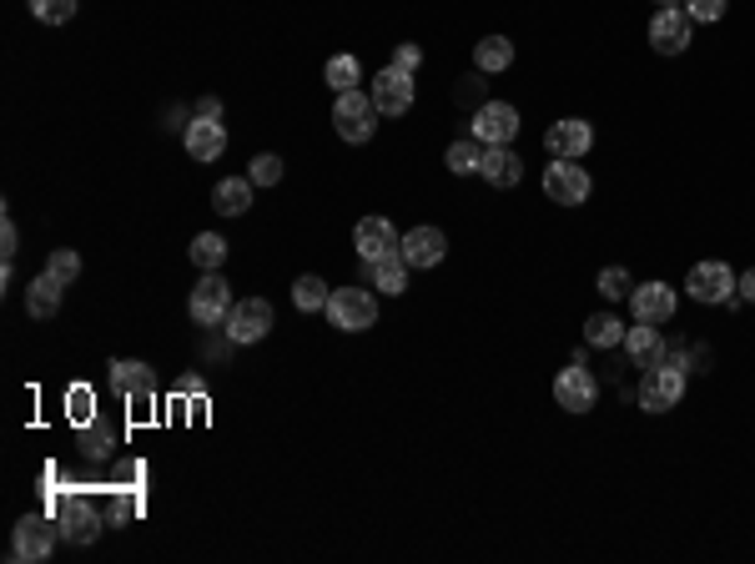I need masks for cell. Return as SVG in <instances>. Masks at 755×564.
Returning a JSON list of instances; mask_svg holds the SVG:
<instances>
[{
  "mask_svg": "<svg viewBox=\"0 0 755 564\" xmlns=\"http://www.w3.org/2000/svg\"><path fill=\"white\" fill-rule=\"evenodd\" d=\"M378 117H383V111L373 106V96L368 92H338V101H333V132H338L343 142H352V146L373 142Z\"/></svg>",
  "mask_w": 755,
  "mask_h": 564,
  "instance_id": "obj_1",
  "label": "cell"
},
{
  "mask_svg": "<svg viewBox=\"0 0 755 564\" xmlns=\"http://www.w3.org/2000/svg\"><path fill=\"white\" fill-rule=\"evenodd\" d=\"M685 398V368L680 363H650L639 373V408L645 413H670Z\"/></svg>",
  "mask_w": 755,
  "mask_h": 564,
  "instance_id": "obj_2",
  "label": "cell"
},
{
  "mask_svg": "<svg viewBox=\"0 0 755 564\" xmlns=\"http://www.w3.org/2000/svg\"><path fill=\"white\" fill-rule=\"evenodd\" d=\"M327 323L343 333H368L378 323V298L368 288H338L327 298Z\"/></svg>",
  "mask_w": 755,
  "mask_h": 564,
  "instance_id": "obj_3",
  "label": "cell"
},
{
  "mask_svg": "<svg viewBox=\"0 0 755 564\" xmlns=\"http://www.w3.org/2000/svg\"><path fill=\"white\" fill-rule=\"evenodd\" d=\"M187 313H192V323H202V328L227 323V313H232V288H227V277L221 273L202 277V283L192 288V298H187Z\"/></svg>",
  "mask_w": 755,
  "mask_h": 564,
  "instance_id": "obj_4",
  "label": "cell"
},
{
  "mask_svg": "<svg viewBox=\"0 0 755 564\" xmlns=\"http://www.w3.org/2000/svg\"><path fill=\"white\" fill-rule=\"evenodd\" d=\"M589 192H595V182H589V171L579 167V161H549V171H544V197L549 202L579 207V202H589Z\"/></svg>",
  "mask_w": 755,
  "mask_h": 564,
  "instance_id": "obj_5",
  "label": "cell"
},
{
  "mask_svg": "<svg viewBox=\"0 0 755 564\" xmlns=\"http://www.w3.org/2000/svg\"><path fill=\"white\" fill-rule=\"evenodd\" d=\"M56 539H61V525L56 519H46V514H26L21 525H15V539H11V550L21 564H36L46 560V554L56 550Z\"/></svg>",
  "mask_w": 755,
  "mask_h": 564,
  "instance_id": "obj_6",
  "label": "cell"
},
{
  "mask_svg": "<svg viewBox=\"0 0 755 564\" xmlns=\"http://www.w3.org/2000/svg\"><path fill=\"white\" fill-rule=\"evenodd\" d=\"M273 323H277V313L267 298H242V302H232V313H227L232 343H262L273 333Z\"/></svg>",
  "mask_w": 755,
  "mask_h": 564,
  "instance_id": "obj_7",
  "label": "cell"
},
{
  "mask_svg": "<svg viewBox=\"0 0 755 564\" xmlns=\"http://www.w3.org/2000/svg\"><path fill=\"white\" fill-rule=\"evenodd\" d=\"M514 136H519V111L508 101H483L479 111H474V142L514 146Z\"/></svg>",
  "mask_w": 755,
  "mask_h": 564,
  "instance_id": "obj_8",
  "label": "cell"
},
{
  "mask_svg": "<svg viewBox=\"0 0 755 564\" xmlns=\"http://www.w3.org/2000/svg\"><path fill=\"white\" fill-rule=\"evenodd\" d=\"M544 146L554 161H579L589 146H595V127H589L585 117H564L544 132Z\"/></svg>",
  "mask_w": 755,
  "mask_h": 564,
  "instance_id": "obj_9",
  "label": "cell"
},
{
  "mask_svg": "<svg viewBox=\"0 0 755 564\" xmlns=\"http://www.w3.org/2000/svg\"><path fill=\"white\" fill-rule=\"evenodd\" d=\"M554 404H560L564 413H589V408L599 404V383L589 379V368H579V358L554 379Z\"/></svg>",
  "mask_w": 755,
  "mask_h": 564,
  "instance_id": "obj_10",
  "label": "cell"
},
{
  "mask_svg": "<svg viewBox=\"0 0 755 564\" xmlns=\"http://www.w3.org/2000/svg\"><path fill=\"white\" fill-rule=\"evenodd\" d=\"M685 292H691L695 302H730L735 298V273H730L726 263H695L691 277H685Z\"/></svg>",
  "mask_w": 755,
  "mask_h": 564,
  "instance_id": "obj_11",
  "label": "cell"
},
{
  "mask_svg": "<svg viewBox=\"0 0 755 564\" xmlns=\"http://www.w3.org/2000/svg\"><path fill=\"white\" fill-rule=\"evenodd\" d=\"M373 106L383 111V117H404L408 106H414V76L408 71H398V67H383L373 76Z\"/></svg>",
  "mask_w": 755,
  "mask_h": 564,
  "instance_id": "obj_12",
  "label": "cell"
},
{
  "mask_svg": "<svg viewBox=\"0 0 755 564\" xmlns=\"http://www.w3.org/2000/svg\"><path fill=\"white\" fill-rule=\"evenodd\" d=\"M56 525H61V539H71V544H92L96 535H101V519H96V509L86 504V499H56Z\"/></svg>",
  "mask_w": 755,
  "mask_h": 564,
  "instance_id": "obj_13",
  "label": "cell"
},
{
  "mask_svg": "<svg viewBox=\"0 0 755 564\" xmlns=\"http://www.w3.org/2000/svg\"><path fill=\"white\" fill-rule=\"evenodd\" d=\"M650 46H655L660 56H680L685 46H691V15H685V5L655 11V21H650Z\"/></svg>",
  "mask_w": 755,
  "mask_h": 564,
  "instance_id": "obj_14",
  "label": "cell"
},
{
  "mask_svg": "<svg viewBox=\"0 0 755 564\" xmlns=\"http://www.w3.org/2000/svg\"><path fill=\"white\" fill-rule=\"evenodd\" d=\"M398 252H404L408 267H423V273H433V267L443 263V252H448V237H443L439 227H414V232H404Z\"/></svg>",
  "mask_w": 755,
  "mask_h": 564,
  "instance_id": "obj_15",
  "label": "cell"
},
{
  "mask_svg": "<svg viewBox=\"0 0 755 564\" xmlns=\"http://www.w3.org/2000/svg\"><path fill=\"white\" fill-rule=\"evenodd\" d=\"M630 302H635V323H655V328L675 323V288L670 283H639Z\"/></svg>",
  "mask_w": 755,
  "mask_h": 564,
  "instance_id": "obj_16",
  "label": "cell"
},
{
  "mask_svg": "<svg viewBox=\"0 0 755 564\" xmlns=\"http://www.w3.org/2000/svg\"><path fill=\"white\" fill-rule=\"evenodd\" d=\"M398 242H404V237L393 232L388 217H363V223L352 227V248H358L363 263H373V257H383V252H398Z\"/></svg>",
  "mask_w": 755,
  "mask_h": 564,
  "instance_id": "obj_17",
  "label": "cell"
},
{
  "mask_svg": "<svg viewBox=\"0 0 755 564\" xmlns=\"http://www.w3.org/2000/svg\"><path fill=\"white\" fill-rule=\"evenodd\" d=\"M182 142H187V152H192V161H217L221 152H227V127H221L217 117H196L182 132Z\"/></svg>",
  "mask_w": 755,
  "mask_h": 564,
  "instance_id": "obj_18",
  "label": "cell"
},
{
  "mask_svg": "<svg viewBox=\"0 0 755 564\" xmlns=\"http://www.w3.org/2000/svg\"><path fill=\"white\" fill-rule=\"evenodd\" d=\"M111 388H117L121 398H152L157 373H152V363H142V358H121V363H111Z\"/></svg>",
  "mask_w": 755,
  "mask_h": 564,
  "instance_id": "obj_19",
  "label": "cell"
},
{
  "mask_svg": "<svg viewBox=\"0 0 755 564\" xmlns=\"http://www.w3.org/2000/svg\"><path fill=\"white\" fill-rule=\"evenodd\" d=\"M479 177H483V182H489V187H519V177H524V161L514 157V146H483Z\"/></svg>",
  "mask_w": 755,
  "mask_h": 564,
  "instance_id": "obj_20",
  "label": "cell"
},
{
  "mask_svg": "<svg viewBox=\"0 0 755 564\" xmlns=\"http://www.w3.org/2000/svg\"><path fill=\"white\" fill-rule=\"evenodd\" d=\"M630 353V363H639V368H650V363H664V338H660V328L655 323H635V328H625V343H620Z\"/></svg>",
  "mask_w": 755,
  "mask_h": 564,
  "instance_id": "obj_21",
  "label": "cell"
},
{
  "mask_svg": "<svg viewBox=\"0 0 755 564\" xmlns=\"http://www.w3.org/2000/svg\"><path fill=\"white\" fill-rule=\"evenodd\" d=\"M368 267V283H373L378 292H388V298H398V292L408 288V263H404V252H383V257H373Z\"/></svg>",
  "mask_w": 755,
  "mask_h": 564,
  "instance_id": "obj_22",
  "label": "cell"
},
{
  "mask_svg": "<svg viewBox=\"0 0 755 564\" xmlns=\"http://www.w3.org/2000/svg\"><path fill=\"white\" fill-rule=\"evenodd\" d=\"M61 292H65V283H56L51 273H40L26 288V313L31 317H56L61 313Z\"/></svg>",
  "mask_w": 755,
  "mask_h": 564,
  "instance_id": "obj_23",
  "label": "cell"
},
{
  "mask_svg": "<svg viewBox=\"0 0 755 564\" xmlns=\"http://www.w3.org/2000/svg\"><path fill=\"white\" fill-rule=\"evenodd\" d=\"M212 207H217L221 217H242V212L252 207V177H227V182H217Z\"/></svg>",
  "mask_w": 755,
  "mask_h": 564,
  "instance_id": "obj_24",
  "label": "cell"
},
{
  "mask_svg": "<svg viewBox=\"0 0 755 564\" xmlns=\"http://www.w3.org/2000/svg\"><path fill=\"white\" fill-rule=\"evenodd\" d=\"M474 67L483 71V76H499V71L514 67V40L508 36H483L479 51H474Z\"/></svg>",
  "mask_w": 755,
  "mask_h": 564,
  "instance_id": "obj_25",
  "label": "cell"
},
{
  "mask_svg": "<svg viewBox=\"0 0 755 564\" xmlns=\"http://www.w3.org/2000/svg\"><path fill=\"white\" fill-rule=\"evenodd\" d=\"M327 298H333V288H327L323 277H298L292 283V302H298V313H327Z\"/></svg>",
  "mask_w": 755,
  "mask_h": 564,
  "instance_id": "obj_26",
  "label": "cell"
},
{
  "mask_svg": "<svg viewBox=\"0 0 755 564\" xmlns=\"http://www.w3.org/2000/svg\"><path fill=\"white\" fill-rule=\"evenodd\" d=\"M443 161H448V171L454 177H474L483 161V142H474V136H464V142H454L448 152H443Z\"/></svg>",
  "mask_w": 755,
  "mask_h": 564,
  "instance_id": "obj_27",
  "label": "cell"
},
{
  "mask_svg": "<svg viewBox=\"0 0 755 564\" xmlns=\"http://www.w3.org/2000/svg\"><path fill=\"white\" fill-rule=\"evenodd\" d=\"M585 338L595 343V348H620V343H625V323L614 313H595L585 323Z\"/></svg>",
  "mask_w": 755,
  "mask_h": 564,
  "instance_id": "obj_28",
  "label": "cell"
},
{
  "mask_svg": "<svg viewBox=\"0 0 755 564\" xmlns=\"http://www.w3.org/2000/svg\"><path fill=\"white\" fill-rule=\"evenodd\" d=\"M323 81L333 92H358V81H363V67H358V56H333L323 71Z\"/></svg>",
  "mask_w": 755,
  "mask_h": 564,
  "instance_id": "obj_29",
  "label": "cell"
},
{
  "mask_svg": "<svg viewBox=\"0 0 755 564\" xmlns=\"http://www.w3.org/2000/svg\"><path fill=\"white\" fill-rule=\"evenodd\" d=\"M192 263L202 267V273H217V267L227 263V242H221L217 232H202V237H192Z\"/></svg>",
  "mask_w": 755,
  "mask_h": 564,
  "instance_id": "obj_30",
  "label": "cell"
},
{
  "mask_svg": "<svg viewBox=\"0 0 755 564\" xmlns=\"http://www.w3.org/2000/svg\"><path fill=\"white\" fill-rule=\"evenodd\" d=\"M31 15L46 21V26H65L76 15V0H31Z\"/></svg>",
  "mask_w": 755,
  "mask_h": 564,
  "instance_id": "obj_31",
  "label": "cell"
},
{
  "mask_svg": "<svg viewBox=\"0 0 755 564\" xmlns=\"http://www.w3.org/2000/svg\"><path fill=\"white\" fill-rule=\"evenodd\" d=\"M46 273H51L56 283H65V288H71V283L81 277V257H76V252H65V248H56L51 257H46Z\"/></svg>",
  "mask_w": 755,
  "mask_h": 564,
  "instance_id": "obj_32",
  "label": "cell"
},
{
  "mask_svg": "<svg viewBox=\"0 0 755 564\" xmlns=\"http://www.w3.org/2000/svg\"><path fill=\"white\" fill-rule=\"evenodd\" d=\"M248 177H252V187H277V182H283V157H273V152L252 157Z\"/></svg>",
  "mask_w": 755,
  "mask_h": 564,
  "instance_id": "obj_33",
  "label": "cell"
},
{
  "mask_svg": "<svg viewBox=\"0 0 755 564\" xmlns=\"http://www.w3.org/2000/svg\"><path fill=\"white\" fill-rule=\"evenodd\" d=\"M599 292H604L610 302L630 298V292H635V288H630V273H625V267H604V273H599Z\"/></svg>",
  "mask_w": 755,
  "mask_h": 564,
  "instance_id": "obj_34",
  "label": "cell"
},
{
  "mask_svg": "<svg viewBox=\"0 0 755 564\" xmlns=\"http://www.w3.org/2000/svg\"><path fill=\"white\" fill-rule=\"evenodd\" d=\"M726 5L730 0H685V15H691V21H720Z\"/></svg>",
  "mask_w": 755,
  "mask_h": 564,
  "instance_id": "obj_35",
  "label": "cell"
},
{
  "mask_svg": "<svg viewBox=\"0 0 755 564\" xmlns=\"http://www.w3.org/2000/svg\"><path fill=\"white\" fill-rule=\"evenodd\" d=\"M418 61H423V51H418V46H398V51H393V67L408 71V76L418 71Z\"/></svg>",
  "mask_w": 755,
  "mask_h": 564,
  "instance_id": "obj_36",
  "label": "cell"
},
{
  "mask_svg": "<svg viewBox=\"0 0 755 564\" xmlns=\"http://www.w3.org/2000/svg\"><path fill=\"white\" fill-rule=\"evenodd\" d=\"M15 248H21V232H15V223H0V252H5V263L15 257Z\"/></svg>",
  "mask_w": 755,
  "mask_h": 564,
  "instance_id": "obj_37",
  "label": "cell"
},
{
  "mask_svg": "<svg viewBox=\"0 0 755 564\" xmlns=\"http://www.w3.org/2000/svg\"><path fill=\"white\" fill-rule=\"evenodd\" d=\"M458 101H474V111H479V106H483V81L464 76V86H458Z\"/></svg>",
  "mask_w": 755,
  "mask_h": 564,
  "instance_id": "obj_38",
  "label": "cell"
},
{
  "mask_svg": "<svg viewBox=\"0 0 755 564\" xmlns=\"http://www.w3.org/2000/svg\"><path fill=\"white\" fill-rule=\"evenodd\" d=\"M71 408H76V419H92V394L76 388V394H71Z\"/></svg>",
  "mask_w": 755,
  "mask_h": 564,
  "instance_id": "obj_39",
  "label": "cell"
},
{
  "mask_svg": "<svg viewBox=\"0 0 755 564\" xmlns=\"http://www.w3.org/2000/svg\"><path fill=\"white\" fill-rule=\"evenodd\" d=\"M735 292H741L745 302H755V267H751V273H741V277H735Z\"/></svg>",
  "mask_w": 755,
  "mask_h": 564,
  "instance_id": "obj_40",
  "label": "cell"
},
{
  "mask_svg": "<svg viewBox=\"0 0 755 564\" xmlns=\"http://www.w3.org/2000/svg\"><path fill=\"white\" fill-rule=\"evenodd\" d=\"M177 388H182V394H187V398H196V394H202V379H196V373H187V379H182V383H177Z\"/></svg>",
  "mask_w": 755,
  "mask_h": 564,
  "instance_id": "obj_41",
  "label": "cell"
},
{
  "mask_svg": "<svg viewBox=\"0 0 755 564\" xmlns=\"http://www.w3.org/2000/svg\"><path fill=\"white\" fill-rule=\"evenodd\" d=\"M655 5H660V11H670V5H685V0H655Z\"/></svg>",
  "mask_w": 755,
  "mask_h": 564,
  "instance_id": "obj_42",
  "label": "cell"
}]
</instances>
